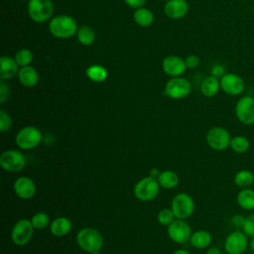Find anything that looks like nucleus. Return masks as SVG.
I'll list each match as a JSON object with an SVG mask.
<instances>
[{"instance_id":"nucleus-41","label":"nucleus","mask_w":254,"mask_h":254,"mask_svg":"<svg viewBox=\"0 0 254 254\" xmlns=\"http://www.w3.org/2000/svg\"><path fill=\"white\" fill-rule=\"evenodd\" d=\"M159 175H160V172H159L158 169L154 168V169H151V170H150V177L157 179V178L159 177Z\"/></svg>"},{"instance_id":"nucleus-20","label":"nucleus","mask_w":254,"mask_h":254,"mask_svg":"<svg viewBox=\"0 0 254 254\" xmlns=\"http://www.w3.org/2000/svg\"><path fill=\"white\" fill-rule=\"evenodd\" d=\"M50 229L53 235L61 237L66 235L71 229V221L67 217H58L54 219L50 225Z\"/></svg>"},{"instance_id":"nucleus-26","label":"nucleus","mask_w":254,"mask_h":254,"mask_svg":"<svg viewBox=\"0 0 254 254\" xmlns=\"http://www.w3.org/2000/svg\"><path fill=\"white\" fill-rule=\"evenodd\" d=\"M229 147L233 152L237 154H243L249 150L250 141L247 137L243 135H237L231 138Z\"/></svg>"},{"instance_id":"nucleus-6","label":"nucleus","mask_w":254,"mask_h":254,"mask_svg":"<svg viewBox=\"0 0 254 254\" xmlns=\"http://www.w3.org/2000/svg\"><path fill=\"white\" fill-rule=\"evenodd\" d=\"M230 133L223 127H212L206 133L207 145L215 151H224L230 146Z\"/></svg>"},{"instance_id":"nucleus-40","label":"nucleus","mask_w":254,"mask_h":254,"mask_svg":"<svg viewBox=\"0 0 254 254\" xmlns=\"http://www.w3.org/2000/svg\"><path fill=\"white\" fill-rule=\"evenodd\" d=\"M206 254H221V252H220V249L218 247L212 246V247L207 248Z\"/></svg>"},{"instance_id":"nucleus-19","label":"nucleus","mask_w":254,"mask_h":254,"mask_svg":"<svg viewBox=\"0 0 254 254\" xmlns=\"http://www.w3.org/2000/svg\"><path fill=\"white\" fill-rule=\"evenodd\" d=\"M20 82L26 87L35 86L39 80L38 71L31 65L22 66L18 72Z\"/></svg>"},{"instance_id":"nucleus-32","label":"nucleus","mask_w":254,"mask_h":254,"mask_svg":"<svg viewBox=\"0 0 254 254\" xmlns=\"http://www.w3.org/2000/svg\"><path fill=\"white\" fill-rule=\"evenodd\" d=\"M175 217L176 216H175L173 210L169 209V208L161 209L157 215V219H158L159 223L162 225H166V226H169L175 220Z\"/></svg>"},{"instance_id":"nucleus-38","label":"nucleus","mask_w":254,"mask_h":254,"mask_svg":"<svg viewBox=\"0 0 254 254\" xmlns=\"http://www.w3.org/2000/svg\"><path fill=\"white\" fill-rule=\"evenodd\" d=\"M244 221H245V217L243 216V215H241V214H235V215H233L232 217H231V222H232V224L234 225V226H236V227H241L242 228V226H243V224H244Z\"/></svg>"},{"instance_id":"nucleus-4","label":"nucleus","mask_w":254,"mask_h":254,"mask_svg":"<svg viewBox=\"0 0 254 254\" xmlns=\"http://www.w3.org/2000/svg\"><path fill=\"white\" fill-rule=\"evenodd\" d=\"M15 142L16 145L23 150L36 148L42 142V133L35 126H26L18 131Z\"/></svg>"},{"instance_id":"nucleus-30","label":"nucleus","mask_w":254,"mask_h":254,"mask_svg":"<svg viewBox=\"0 0 254 254\" xmlns=\"http://www.w3.org/2000/svg\"><path fill=\"white\" fill-rule=\"evenodd\" d=\"M31 221L35 229H44L49 225L50 217L46 212H37L33 215Z\"/></svg>"},{"instance_id":"nucleus-1","label":"nucleus","mask_w":254,"mask_h":254,"mask_svg":"<svg viewBox=\"0 0 254 254\" xmlns=\"http://www.w3.org/2000/svg\"><path fill=\"white\" fill-rule=\"evenodd\" d=\"M76 243L83 251L90 253L99 251L103 247L104 239L97 229L85 227L77 232Z\"/></svg>"},{"instance_id":"nucleus-16","label":"nucleus","mask_w":254,"mask_h":254,"mask_svg":"<svg viewBox=\"0 0 254 254\" xmlns=\"http://www.w3.org/2000/svg\"><path fill=\"white\" fill-rule=\"evenodd\" d=\"M185 61L178 56H169L163 61L164 71L171 76H178L185 72L186 70Z\"/></svg>"},{"instance_id":"nucleus-42","label":"nucleus","mask_w":254,"mask_h":254,"mask_svg":"<svg viewBox=\"0 0 254 254\" xmlns=\"http://www.w3.org/2000/svg\"><path fill=\"white\" fill-rule=\"evenodd\" d=\"M173 254H190L189 251L187 250H184V249H179L177 251H175Z\"/></svg>"},{"instance_id":"nucleus-5","label":"nucleus","mask_w":254,"mask_h":254,"mask_svg":"<svg viewBox=\"0 0 254 254\" xmlns=\"http://www.w3.org/2000/svg\"><path fill=\"white\" fill-rule=\"evenodd\" d=\"M171 209L173 210L176 218H188L192 214L194 210L193 199L190 194L186 192H180L173 197Z\"/></svg>"},{"instance_id":"nucleus-10","label":"nucleus","mask_w":254,"mask_h":254,"mask_svg":"<svg viewBox=\"0 0 254 254\" xmlns=\"http://www.w3.org/2000/svg\"><path fill=\"white\" fill-rule=\"evenodd\" d=\"M54 6L52 0H30L28 13L35 22H45L53 14Z\"/></svg>"},{"instance_id":"nucleus-3","label":"nucleus","mask_w":254,"mask_h":254,"mask_svg":"<svg viewBox=\"0 0 254 254\" xmlns=\"http://www.w3.org/2000/svg\"><path fill=\"white\" fill-rule=\"evenodd\" d=\"M160 191V185L158 180L152 177H145L141 179L134 187L133 192L136 198L141 201H150L157 197Z\"/></svg>"},{"instance_id":"nucleus-33","label":"nucleus","mask_w":254,"mask_h":254,"mask_svg":"<svg viewBox=\"0 0 254 254\" xmlns=\"http://www.w3.org/2000/svg\"><path fill=\"white\" fill-rule=\"evenodd\" d=\"M242 231L248 237H254V212L250 213L248 216L245 217V221L242 226Z\"/></svg>"},{"instance_id":"nucleus-45","label":"nucleus","mask_w":254,"mask_h":254,"mask_svg":"<svg viewBox=\"0 0 254 254\" xmlns=\"http://www.w3.org/2000/svg\"><path fill=\"white\" fill-rule=\"evenodd\" d=\"M253 13H254V6H253Z\"/></svg>"},{"instance_id":"nucleus-22","label":"nucleus","mask_w":254,"mask_h":254,"mask_svg":"<svg viewBox=\"0 0 254 254\" xmlns=\"http://www.w3.org/2000/svg\"><path fill=\"white\" fill-rule=\"evenodd\" d=\"M238 205L245 210L254 209V189H240L236 195Z\"/></svg>"},{"instance_id":"nucleus-29","label":"nucleus","mask_w":254,"mask_h":254,"mask_svg":"<svg viewBox=\"0 0 254 254\" xmlns=\"http://www.w3.org/2000/svg\"><path fill=\"white\" fill-rule=\"evenodd\" d=\"M77 39L82 45H91L95 39L94 31L88 26H82L77 31Z\"/></svg>"},{"instance_id":"nucleus-36","label":"nucleus","mask_w":254,"mask_h":254,"mask_svg":"<svg viewBox=\"0 0 254 254\" xmlns=\"http://www.w3.org/2000/svg\"><path fill=\"white\" fill-rule=\"evenodd\" d=\"M185 63H186L187 67H189V68H193V67H195V66L198 65V64H199V59H198L196 56L190 55V56L187 57Z\"/></svg>"},{"instance_id":"nucleus-8","label":"nucleus","mask_w":254,"mask_h":254,"mask_svg":"<svg viewBox=\"0 0 254 254\" xmlns=\"http://www.w3.org/2000/svg\"><path fill=\"white\" fill-rule=\"evenodd\" d=\"M235 116L244 125L254 124V97L244 95L236 102Z\"/></svg>"},{"instance_id":"nucleus-37","label":"nucleus","mask_w":254,"mask_h":254,"mask_svg":"<svg viewBox=\"0 0 254 254\" xmlns=\"http://www.w3.org/2000/svg\"><path fill=\"white\" fill-rule=\"evenodd\" d=\"M224 74H225V69L221 64H215L211 69V75L217 78H221Z\"/></svg>"},{"instance_id":"nucleus-44","label":"nucleus","mask_w":254,"mask_h":254,"mask_svg":"<svg viewBox=\"0 0 254 254\" xmlns=\"http://www.w3.org/2000/svg\"><path fill=\"white\" fill-rule=\"evenodd\" d=\"M89 254H101L99 251H94V252H90Z\"/></svg>"},{"instance_id":"nucleus-7","label":"nucleus","mask_w":254,"mask_h":254,"mask_svg":"<svg viewBox=\"0 0 254 254\" xmlns=\"http://www.w3.org/2000/svg\"><path fill=\"white\" fill-rule=\"evenodd\" d=\"M25 165L26 158L24 154L18 150H6L0 156V166L7 172H20Z\"/></svg>"},{"instance_id":"nucleus-31","label":"nucleus","mask_w":254,"mask_h":254,"mask_svg":"<svg viewBox=\"0 0 254 254\" xmlns=\"http://www.w3.org/2000/svg\"><path fill=\"white\" fill-rule=\"evenodd\" d=\"M32 59H33L32 52L28 49H21L15 55V60H16L17 64L22 66L28 65L32 62Z\"/></svg>"},{"instance_id":"nucleus-11","label":"nucleus","mask_w":254,"mask_h":254,"mask_svg":"<svg viewBox=\"0 0 254 254\" xmlns=\"http://www.w3.org/2000/svg\"><path fill=\"white\" fill-rule=\"evenodd\" d=\"M248 246V236L240 230L230 232L224 241V249L228 254H243Z\"/></svg>"},{"instance_id":"nucleus-23","label":"nucleus","mask_w":254,"mask_h":254,"mask_svg":"<svg viewBox=\"0 0 254 254\" xmlns=\"http://www.w3.org/2000/svg\"><path fill=\"white\" fill-rule=\"evenodd\" d=\"M219 88H220V80H218V78L213 75H210L204 78L200 85V91L206 97L214 96L218 92Z\"/></svg>"},{"instance_id":"nucleus-25","label":"nucleus","mask_w":254,"mask_h":254,"mask_svg":"<svg viewBox=\"0 0 254 254\" xmlns=\"http://www.w3.org/2000/svg\"><path fill=\"white\" fill-rule=\"evenodd\" d=\"M233 181L239 189H247L254 184V174L249 170H239L234 175Z\"/></svg>"},{"instance_id":"nucleus-17","label":"nucleus","mask_w":254,"mask_h":254,"mask_svg":"<svg viewBox=\"0 0 254 254\" xmlns=\"http://www.w3.org/2000/svg\"><path fill=\"white\" fill-rule=\"evenodd\" d=\"M189 6L185 0H169L165 5V13L169 18L179 19L188 12Z\"/></svg>"},{"instance_id":"nucleus-27","label":"nucleus","mask_w":254,"mask_h":254,"mask_svg":"<svg viewBox=\"0 0 254 254\" xmlns=\"http://www.w3.org/2000/svg\"><path fill=\"white\" fill-rule=\"evenodd\" d=\"M135 22L142 27H147L152 24L154 20L153 13L146 8H138L134 13Z\"/></svg>"},{"instance_id":"nucleus-13","label":"nucleus","mask_w":254,"mask_h":254,"mask_svg":"<svg viewBox=\"0 0 254 254\" xmlns=\"http://www.w3.org/2000/svg\"><path fill=\"white\" fill-rule=\"evenodd\" d=\"M168 235L174 242L183 244L190 241L191 229L188 222H186L184 219L178 218L168 226Z\"/></svg>"},{"instance_id":"nucleus-43","label":"nucleus","mask_w":254,"mask_h":254,"mask_svg":"<svg viewBox=\"0 0 254 254\" xmlns=\"http://www.w3.org/2000/svg\"><path fill=\"white\" fill-rule=\"evenodd\" d=\"M249 247H250V249L252 250V252H254V237H251V238H250Z\"/></svg>"},{"instance_id":"nucleus-14","label":"nucleus","mask_w":254,"mask_h":254,"mask_svg":"<svg viewBox=\"0 0 254 254\" xmlns=\"http://www.w3.org/2000/svg\"><path fill=\"white\" fill-rule=\"evenodd\" d=\"M220 88L228 95H239L244 90V81L235 73H225L220 78Z\"/></svg>"},{"instance_id":"nucleus-15","label":"nucleus","mask_w":254,"mask_h":254,"mask_svg":"<svg viewBox=\"0 0 254 254\" xmlns=\"http://www.w3.org/2000/svg\"><path fill=\"white\" fill-rule=\"evenodd\" d=\"M14 191L22 199L32 198L36 193V186L29 177H19L14 182Z\"/></svg>"},{"instance_id":"nucleus-2","label":"nucleus","mask_w":254,"mask_h":254,"mask_svg":"<svg viewBox=\"0 0 254 254\" xmlns=\"http://www.w3.org/2000/svg\"><path fill=\"white\" fill-rule=\"evenodd\" d=\"M49 30L55 37L65 39L74 35L77 27L75 21L71 17L67 15H59L51 20Z\"/></svg>"},{"instance_id":"nucleus-9","label":"nucleus","mask_w":254,"mask_h":254,"mask_svg":"<svg viewBox=\"0 0 254 254\" xmlns=\"http://www.w3.org/2000/svg\"><path fill=\"white\" fill-rule=\"evenodd\" d=\"M34 226L32 224V221L27 218H21L19 219L13 226L11 231V238L12 241L19 246L26 245L30 242L33 232H34Z\"/></svg>"},{"instance_id":"nucleus-39","label":"nucleus","mask_w":254,"mask_h":254,"mask_svg":"<svg viewBox=\"0 0 254 254\" xmlns=\"http://www.w3.org/2000/svg\"><path fill=\"white\" fill-rule=\"evenodd\" d=\"M127 5L133 8H140L145 3V0H124Z\"/></svg>"},{"instance_id":"nucleus-18","label":"nucleus","mask_w":254,"mask_h":254,"mask_svg":"<svg viewBox=\"0 0 254 254\" xmlns=\"http://www.w3.org/2000/svg\"><path fill=\"white\" fill-rule=\"evenodd\" d=\"M0 78L1 79H9L16 75L18 71V64L16 60L3 56L0 59Z\"/></svg>"},{"instance_id":"nucleus-12","label":"nucleus","mask_w":254,"mask_h":254,"mask_svg":"<svg viewBox=\"0 0 254 254\" xmlns=\"http://www.w3.org/2000/svg\"><path fill=\"white\" fill-rule=\"evenodd\" d=\"M190 89L191 86L188 79L175 76L166 83L165 92L171 98L180 99L188 96L190 92Z\"/></svg>"},{"instance_id":"nucleus-21","label":"nucleus","mask_w":254,"mask_h":254,"mask_svg":"<svg viewBox=\"0 0 254 254\" xmlns=\"http://www.w3.org/2000/svg\"><path fill=\"white\" fill-rule=\"evenodd\" d=\"M211 240H212L211 234L206 230L200 229L191 233L190 238V243L194 248L203 249L210 245Z\"/></svg>"},{"instance_id":"nucleus-35","label":"nucleus","mask_w":254,"mask_h":254,"mask_svg":"<svg viewBox=\"0 0 254 254\" xmlns=\"http://www.w3.org/2000/svg\"><path fill=\"white\" fill-rule=\"evenodd\" d=\"M9 95V86L4 82V79L0 81V103H4Z\"/></svg>"},{"instance_id":"nucleus-28","label":"nucleus","mask_w":254,"mask_h":254,"mask_svg":"<svg viewBox=\"0 0 254 254\" xmlns=\"http://www.w3.org/2000/svg\"><path fill=\"white\" fill-rule=\"evenodd\" d=\"M86 75L92 81L101 82V81L106 79V77H107V70L105 69V67H103L101 65L94 64V65H91V66L87 67Z\"/></svg>"},{"instance_id":"nucleus-34","label":"nucleus","mask_w":254,"mask_h":254,"mask_svg":"<svg viewBox=\"0 0 254 254\" xmlns=\"http://www.w3.org/2000/svg\"><path fill=\"white\" fill-rule=\"evenodd\" d=\"M11 125H12L11 116L5 110H0V130H1V132H6L7 130H9Z\"/></svg>"},{"instance_id":"nucleus-47","label":"nucleus","mask_w":254,"mask_h":254,"mask_svg":"<svg viewBox=\"0 0 254 254\" xmlns=\"http://www.w3.org/2000/svg\"><path fill=\"white\" fill-rule=\"evenodd\" d=\"M226 254H228V253H226Z\"/></svg>"},{"instance_id":"nucleus-24","label":"nucleus","mask_w":254,"mask_h":254,"mask_svg":"<svg viewBox=\"0 0 254 254\" xmlns=\"http://www.w3.org/2000/svg\"><path fill=\"white\" fill-rule=\"evenodd\" d=\"M157 180H158L160 187L167 189V190L174 189L179 184V176L175 172L170 171V170L161 172L159 177L157 178Z\"/></svg>"},{"instance_id":"nucleus-46","label":"nucleus","mask_w":254,"mask_h":254,"mask_svg":"<svg viewBox=\"0 0 254 254\" xmlns=\"http://www.w3.org/2000/svg\"><path fill=\"white\" fill-rule=\"evenodd\" d=\"M253 189H254V184H253Z\"/></svg>"}]
</instances>
